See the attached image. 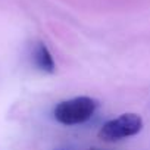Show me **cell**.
Segmentation results:
<instances>
[{"instance_id":"obj_1","label":"cell","mask_w":150,"mask_h":150,"mask_svg":"<svg viewBox=\"0 0 150 150\" xmlns=\"http://www.w3.org/2000/svg\"><path fill=\"white\" fill-rule=\"evenodd\" d=\"M99 108V100L90 96H77L59 102L53 109L54 119L66 127L87 122Z\"/></svg>"},{"instance_id":"obj_3","label":"cell","mask_w":150,"mask_h":150,"mask_svg":"<svg viewBox=\"0 0 150 150\" xmlns=\"http://www.w3.org/2000/svg\"><path fill=\"white\" fill-rule=\"evenodd\" d=\"M33 63L38 71L44 74H53L56 71V62L53 59V54L43 41H37L33 47Z\"/></svg>"},{"instance_id":"obj_2","label":"cell","mask_w":150,"mask_h":150,"mask_svg":"<svg viewBox=\"0 0 150 150\" xmlns=\"http://www.w3.org/2000/svg\"><path fill=\"white\" fill-rule=\"evenodd\" d=\"M143 127H144V122L138 113L127 112V113L119 115L118 118H113L105 122L102 128L99 129L97 135L103 141L113 143V141H121V140L140 134Z\"/></svg>"},{"instance_id":"obj_4","label":"cell","mask_w":150,"mask_h":150,"mask_svg":"<svg viewBox=\"0 0 150 150\" xmlns=\"http://www.w3.org/2000/svg\"><path fill=\"white\" fill-rule=\"evenodd\" d=\"M91 150H100V149H91Z\"/></svg>"}]
</instances>
